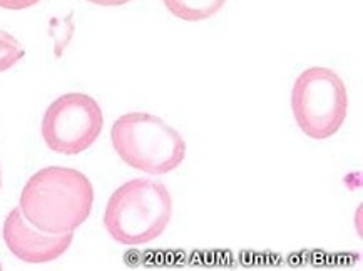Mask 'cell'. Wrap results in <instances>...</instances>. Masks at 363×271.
Returning a JSON list of instances; mask_svg holds the SVG:
<instances>
[{
    "label": "cell",
    "instance_id": "6da1fadb",
    "mask_svg": "<svg viewBox=\"0 0 363 271\" xmlns=\"http://www.w3.org/2000/svg\"><path fill=\"white\" fill-rule=\"evenodd\" d=\"M94 204V186L74 167L48 166L34 172L21 193V211L37 230L76 231Z\"/></svg>",
    "mask_w": 363,
    "mask_h": 271
},
{
    "label": "cell",
    "instance_id": "7a4b0ae2",
    "mask_svg": "<svg viewBox=\"0 0 363 271\" xmlns=\"http://www.w3.org/2000/svg\"><path fill=\"white\" fill-rule=\"evenodd\" d=\"M173 216V198L160 181L139 177L119 186L109 196L104 228L116 243L147 245L166 231Z\"/></svg>",
    "mask_w": 363,
    "mask_h": 271
},
{
    "label": "cell",
    "instance_id": "3957f363",
    "mask_svg": "<svg viewBox=\"0 0 363 271\" xmlns=\"http://www.w3.org/2000/svg\"><path fill=\"white\" fill-rule=\"evenodd\" d=\"M111 141L125 165L155 176L178 170L188 149L173 126L149 112H128L116 119Z\"/></svg>",
    "mask_w": 363,
    "mask_h": 271
},
{
    "label": "cell",
    "instance_id": "277c9868",
    "mask_svg": "<svg viewBox=\"0 0 363 271\" xmlns=\"http://www.w3.org/2000/svg\"><path fill=\"white\" fill-rule=\"evenodd\" d=\"M291 112L298 128L310 139L333 138L348 114L345 82L330 67L305 69L293 82Z\"/></svg>",
    "mask_w": 363,
    "mask_h": 271
},
{
    "label": "cell",
    "instance_id": "5b68a950",
    "mask_svg": "<svg viewBox=\"0 0 363 271\" xmlns=\"http://www.w3.org/2000/svg\"><path fill=\"white\" fill-rule=\"evenodd\" d=\"M104 128V116L94 97L67 92L49 104L40 124V134L50 151L76 156L92 148Z\"/></svg>",
    "mask_w": 363,
    "mask_h": 271
},
{
    "label": "cell",
    "instance_id": "8992f818",
    "mask_svg": "<svg viewBox=\"0 0 363 271\" xmlns=\"http://www.w3.org/2000/svg\"><path fill=\"white\" fill-rule=\"evenodd\" d=\"M4 241L11 253L24 263L42 265L60 258L71 248L74 231L45 233L27 221L21 208L11 209L2 226Z\"/></svg>",
    "mask_w": 363,
    "mask_h": 271
},
{
    "label": "cell",
    "instance_id": "52a82bcc",
    "mask_svg": "<svg viewBox=\"0 0 363 271\" xmlns=\"http://www.w3.org/2000/svg\"><path fill=\"white\" fill-rule=\"evenodd\" d=\"M169 13L186 22H201L215 17L226 0H162Z\"/></svg>",
    "mask_w": 363,
    "mask_h": 271
},
{
    "label": "cell",
    "instance_id": "ba28073f",
    "mask_svg": "<svg viewBox=\"0 0 363 271\" xmlns=\"http://www.w3.org/2000/svg\"><path fill=\"white\" fill-rule=\"evenodd\" d=\"M26 49L12 34L0 29V72L12 69L18 60L24 59Z\"/></svg>",
    "mask_w": 363,
    "mask_h": 271
},
{
    "label": "cell",
    "instance_id": "9c48e42d",
    "mask_svg": "<svg viewBox=\"0 0 363 271\" xmlns=\"http://www.w3.org/2000/svg\"><path fill=\"white\" fill-rule=\"evenodd\" d=\"M42 0H0V9L6 11H26L37 6Z\"/></svg>",
    "mask_w": 363,
    "mask_h": 271
},
{
    "label": "cell",
    "instance_id": "30bf717a",
    "mask_svg": "<svg viewBox=\"0 0 363 271\" xmlns=\"http://www.w3.org/2000/svg\"><path fill=\"white\" fill-rule=\"evenodd\" d=\"M87 2L96 4V6H102V7H119V6H124V4L133 2V0H87Z\"/></svg>",
    "mask_w": 363,
    "mask_h": 271
},
{
    "label": "cell",
    "instance_id": "8fae6325",
    "mask_svg": "<svg viewBox=\"0 0 363 271\" xmlns=\"http://www.w3.org/2000/svg\"><path fill=\"white\" fill-rule=\"evenodd\" d=\"M0 188H2V170H0Z\"/></svg>",
    "mask_w": 363,
    "mask_h": 271
},
{
    "label": "cell",
    "instance_id": "7c38bea8",
    "mask_svg": "<svg viewBox=\"0 0 363 271\" xmlns=\"http://www.w3.org/2000/svg\"><path fill=\"white\" fill-rule=\"evenodd\" d=\"M0 270H2V263H0Z\"/></svg>",
    "mask_w": 363,
    "mask_h": 271
}]
</instances>
